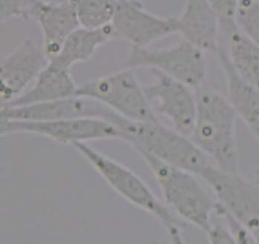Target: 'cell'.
Segmentation results:
<instances>
[{
    "label": "cell",
    "mask_w": 259,
    "mask_h": 244,
    "mask_svg": "<svg viewBox=\"0 0 259 244\" xmlns=\"http://www.w3.org/2000/svg\"><path fill=\"white\" fill-rule=\"evenodd\" d=\"M117 124L121 139L138 152H147L162 162L198 176L209 166L207 155L190 137L158 120L134 122L120 117Z\"/></svg>",
    "instance_id": "2"
},
{
    "label": "cell",
    "mask_w": 259,
    "mask_h": 244,
    "mask_svg": "<svg viewBox=\"0 0 259 244\" xmlns=\"http://www.w3.org/2000/svg\"><path fill=\"white\" fill-rule=\"evenodd\" d=\"M138 152L156 178L166 206L184 221L207 232L216 202L195 174L162 162L147 152Z\"/></svg>",
    "instance_id": "3"
},
{
    "label": "cell",
    "mask_w": 259,
    "mask_h": 244,
    "mask_svg": "<svg viewBox=\"0 0 259 244\" xmlns=\"http://www.w3.org/2000/svg\"><path fill=\"white\" fill-rule=\"evenodd\" d=\"M220 34L233 69L244 81L259 89V46L238 29L235 21L220 25Z\"/></svg>",
    "instance_id": "17"
},
{
    "label": "cell",
    "mask_w": 259,
    "mask_h": 244,
    "mask_svg": "<svg viewBox=\"0 0 259 244\" xmlns=\"http://www.w3.org/2000/svg\"><path fill=\"white\" fill-rule=\"evenodd\" d=\"M79 25L100 29L112 23L117 0H74Z\"/></svg>",
    "instance_id": "19"
},
{
    "label": "cell",
    "mask_w": 259,
    "mask_h": 244,
    "mask_svg": "<svg viewBox=\"0 0 259 244\" xmlns=\"http://www.w3.org/2000/svg\"><path fill=\"white\" fill-rule=\"evenodd\" d=\"M176 17L181 38L204 53L217 52L222 43L220 20L209 0H185Z\"/></svg>",
    "instance_id": "13"
},
{
    "label": "cell",
    "mask_w": 259,
    "mask_h": 244,
    "mask_svg": "<svg viewBox=\"0 0 259 244\" xmlns=\"http://www.w3.org/2000/svg\"><path fill=\"white\" fill-rule=\"evenodd\" d=\"M196 115L190 138L218 169L238 171L237 114L227 96L209 85L195 89Z\"/></svg>",
    "instance_id": "1"
},
{
    "label": "cell",
    "mask_w": 259,
    "mask_h": 244,
    "mask_svg": "<svg viewBox=\"0 0 259 244\" xmlns=\"http://www.w3.org/2000/svg\"><path fill=\"white\" fill-rule=\"evenodd\" d=\"M209 2L219 15L220 23L234 20L237 0H209Z\"/></svg>",
    "instance_id": "22"
},
{
    "label": "cell",
    "mask_w": 259,
    "mask_h": 244,
    "mask_svg": "<svg viewBox=\"0 0 259 244\" xmlns=\"http://www.w3.org/2000/svg\"><path fill=\"white\" fill-rule=\"evenodd\" d=\"M225 72L227 99L259 143V89L244 81L230 63L223 44L216 52Z\"/></svg>",
    "instance_id": "15"
},
{
    "label": "cell",
    "mask_w": 259,
    "mask_h": 244,
    "mask_svg": "<svg viewBox=\"0 0 259 244\" xmlns=\"http://www.w3.org/2000/svg\"><path fill=\"white\" fill-rule=\"evenodd\" d=\"M109 41H112L111 24L95 30L79 27L66 39L58 55L49 61L71 70L74 65L92 58L98 47Z\"/></svg>",
    "instance_id": "18"
},
{
    "label": "cell",
    "mask_w": 259,
    "mask_h": 244,
    "mask_svg": "<svg viewBox=\"0 0 259 244\" xmlns=\"http://www.w3.org/2000/svg\"><path fill=\"white\" fill-rule=\"evenodd\" d=\"M206 234L208 240L211 243H235L234 239L227 228L213 225L209 228Z\"/></svg>",
    "instance_id": "23"
},
{
    "label": "cell",
    "mask_w": 259,
    "mask_h": 244,
    "mask_svg": "<svg viewBox=\"0 0 259 244\" xmlns=\"http://www.w3.org/2000/svg\"><path fill=\"white\" fill-rule=\"evenodd\" d=\"M72 145L116 192L161 222L171 241L183 243L179 222L142 179L123 165L96 151L85 142H74Z\"/></svg>",
    "instance_id": "4"
},
{
    "label": "cell",
    "mask_w": 259,
    "mask_h": 244,
    "mask_svg": "<svg viewBox=\"0 0 259 244\" xmlns=\"http://www.w3.org/2000/svg\"><path fill=\"white\" fill-rule=\"evenodd\" d=\"M126 64L131 68L158 70L193 89L206 84L204 52L182 38L166 48L131 46Z\"/></svg>",
    "instance_id": "6"
},
{
    "label": "cell",
    "mask_w": 259,
    "mask_h": 244,
    "mask_svg": "<svg viewBox=\"0 0 259 244\" xmlns=\"http://www.w3.org/2000/svg\"><path fill=\"white\" fill-rule=\"evenodd\" d=\"M70 71L49 61L35 79L34 86L29 91L1 106H26L75 96L77 86Z\"/></svg>",
    "instance_id": "16"
},
{
    "label": "cell",
    "mask_w": 259,
    "mask_h": 244,
    "mask_svg": "<svg viewBox=\"0 0 259 244\" xmlns=\"http://www.w3.org/2000/svg\"><path fill=\"white\" fill-rule=\"evenodd\" d=\"M75 96L105 105L120 116L134 122L158 120L134 73L123 70L77 87Z\"/></svg>",
    "instance_id": "5"
},
{
    "label": "cell",
    "mask_w": 259,
    "mask_h": 244,
    "mask_svg": "<svg viewBox=\"0 0 259 244\" xmlns=\"http://www.w3.org/2000/svg\"><path fill=\"white\" fill-rule=\"evenodd\" d=\"M258 1H259V0H258Z\"/></svg>",
    "instance_id": "25"
},
{
    "label": "cell",
    "mask_w": 259,
    "mask_h": 244,
    "mask_svg": "<svg viewBox=\"0 0 259 244\" xmlns=\"http://www.w3.org/2000/svg\"><path fill=\"white\" fill-rule=\"evenodd\" d=\"M30 16L42 31V48L49 61L58 55L66 39L80 27L74 0L60 3L39 0Z\"/></svg>",
    "instance_id": "12"
},
{
    "label": "cell",
    "mask_w": 259,
    "mask_h": 244,
    "mask_svg": "<svg viewBox=\"0 0 259 244\" xmlns=\"http://www.w3.org/2000/svg\"><path fill=\"white\" fill-rule=\"evenodd\" d=\"M199 177L210 186L217 201L259 243V184L238 172L209 166Z\"/></svg>",
    "instance_id": "7"
},
{
    "label": "cell",
    "mask_w": 259,
    "mask_h": 244,
    "mask_svg": "<svg viewBox=\"0 0 259 244\" xmlns=\"http://www.w3.org/2000/svg\"><path fill=\"white\" fill-rule=\"evenodd\" d=\"M111 28L112 41H124L136 47H148L179 34L177 17L152 14L138 0H117Z\"/></svg>",
    "instance_id": "9"
},
{
    "label": "cell",
    "mask_w": 259,
    "mask_h": 244,
    "mask_svg": "<svg viewBox=\"0 0 259 244\" xmlns=\"http://www.w3.org/2000/svg\"><path fill=\"white\" fill-rule=\"evenodd\" d=\"M1 135L14 133L39 134L57 143L74 144L95 139H121L114 122L101 117H72L49 121H21L0 119Z\"/></svg>",
    "instance_id": "8"
},
{
    "label": "cell",
    "mask_w": 259,
    "mask_h": 244,
    "mask_svg": "<svg viewBox=\"0 0 259 244\" xmlns=\"http://www.w3.org/2000/svg\"><path fill=\"white\" fill-rule=\"evenodd\" d=\"M42 47L26 40L6 57L0 66V101L7 104L22 94L27 85L47 66Z\"/></svg>",
    "instance_id": "11"
},
{
    "label": "cell",
    "mask_w": 259,
    "mask_h": 244,
    "mask_svg": "<svg viewBox=\"0 0 259 244\" xmlns=\"http://www.w3.org/2000/svg\"><path fill=\"white\" fill-rule=\"evenodd\" d=\"M39 0H0L1 21L20 17H29L34 5Z\"/></svg>",
    "instance_id": "21"
},
{
    "label": "cell",
    "mask_w": 259,
    "mask_h": 244,
    "mask_svg": "<svg viewBox=\"0 0 259 244\" xmlns=\"http://www.w3.org/2000/svg\"><path fill=\"white\" fill-rule=\"evenodd\" d=\"M96 101L74 96L67 99L21 106H1L0 119L21 121H49L72 117H95Z\"/></svg>",
    "instance_id": "14"
},
{
    "label": "cell",
    "mask_w": 259,
    "mask_h": 244,
    "mask_svg": "<svg viewBox=\"0 0 259 244\" xmlns=\"http://www.w3.org/2000/svg\"><path fill=\"white\" fill-rule=\"evenodd\" d=\"M151 71L154 81L144 91L152 109L167 117L175 130L190 137L196 115L195 89L158 70Z\"/></svg>",
    "instance_id": "10"
},
{
    "label": "cell",
    "mask_w": 259,
    "mask_h": 244,
    "mask_svg": "<svg viewBox=\"0 0 259 244\" xmlns=\"http://www.w3.org/2000/svg\"><path fill=\"white\" fill-rule=\"evenodd\" d=\"M255 182L259 184V167L255 172Z\"/></svg>",
    "instance_id": "24"
},
{
    "label": "cell",
    "mask_w": 259,
    "mask_h": 244,
    "mask_svg": "<svg viewBox=\"0 0 259 244\" xmlns=\"http://www.w3.org/2000/svg\"><path fill=\"white\" fill-rule=\"evenodd\" d=\"M234 21L238 29L259 46V1L237 0Z\"/></svg>",
    "instance_id": "20"
}]
</instances>
